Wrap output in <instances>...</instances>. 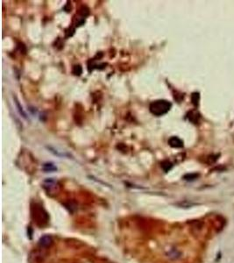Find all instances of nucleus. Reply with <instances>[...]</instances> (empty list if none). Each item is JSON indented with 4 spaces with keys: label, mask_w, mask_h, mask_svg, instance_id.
<instances>
[{
    "label": "nucleus",
    "mask_w": 234,
    "mask_h": 263,
    "mask_svg": "<svg viewBox=\"0 0 234 263\" xmlns=\"http://www.w3.org/2000/svg\"><path fill=\"white\" fill-rule=\"evenodd\" d=\"M199 99H200L199 93L195 92V93L192 94V96H191V101H192V103H193L195 106H197V105H198V103H199Z\"/></svg>",
    "instance_id": "nucleus-7"
},
{
    "label": "nucleus",
    "mask_w": 234,
    "mask_h": 263,
    "mask_svg": "<svg viewBox=\"0 0 234 263\" xmlns=\"http://www.w3.org/2000/svg\"><path fill=\"white\" fill-rule=\"evenodd\" d=\"M168 144L169 146L174 147V148H182L183 147V141L178 138V137H171L169 140H168Z\"/></svg>",
    "instance_id": "nucleus-2"
},
{
    "label": "nucleus",
    "mask_w": 234,
    "mask_h": 263,
    "mask_svg": "<svg viewBox=\"0 0 234 263\" xmlns=\"http://www.w3.org/2000/svg\"><path fill=\"white\" fill-rule=\"evenodd\" d=\"M83 72V69H82V68L80 67V66H75V68H74L73 69V73L75 75H80Z\"/></svg>",
    "instance_id": "nucleus-11"
},
{
    "label": "nucleus",
    "mask_w": 234,
    "mask_h": 263,
    "mask_svg": "<svg viewBox=\"0 0 234 263\" xmlns=\"http://www.w3.org/2000/svg\"><path fill=\"white\" fill-rule=\"evenodd\" d=\"M52 242H53V239L50 235H44L40 239L39 245L42 247H47L52 244Z\"/></svg>",
    "instance_id": "nucleus-3"
},
{
    "label": "nucleus",
    "mask_w": 234,
    "mask_h": 263,
    "mask_svg": "<svg viewBox=\"0 0 234 263\" xmlns=\"http://www.w3.org/2000/svg\"><path fill=\"white\" fill-rule=\"evenodd\" d=\"M170 258H174V259H176V258H179L180 256V253L176 250H172V252L168 254Z\"/></svg>",
    "instance_id": "nucleus-10"
},
{
    "label": "nucleus",
    "mask_w": 234,
    "mask_h": 263,
    "mask_svg": "<svg viewBox=\"0 0 234 263\" xmlns=\"http://www.w3.org/2000/svg\"><path fill=\"white\" fill-rule=\"evenodd\" d=\"M171 103L167 100H156L154 102L151 103L149 110L151 113L154 116L161 117L168 112V111L171 109Z\"/></svg>",
    "instance_id": "nucleus-1"
},
{
    "label": "nucleus",
    "mask_w": 234,
    "mask_h": 263,
    "mask_svg": "<svg viewBox=\"0 0 234 263\" xmlns=\"http://www.w3.org/2000/svg\"><path fill=\"white\" fill-rule=\"evenodd\" d=\"M43 170H44L46 173L54 172V171H56L57 170V168L53 163H45L44 166H43Z\"/></svg>",
    "instance_id": "nucleus-5"
},
{
    "label": "nucleus",
    "mask_w": 234,
    "mask_h": 263,
    "mask_svg": "<svg viewBox=\"0 0 234 263\" xmlns=\"http://www.w3.org/2000/svg\"><path fill=\"white\" fill-rule=\"evenodd\" d=\"M188 117H189V119H190V121H192L193 123L196 124L197 121H198V119H199V117H200V115L196 112H190V113L188 114Z\"/></svg>",
    "instance_id": "nucleus-6"
},
{
    "label": "nucleus",
    "mask_w": 234,
    "mask_h": 263,
    "mask_svg": "<svg viewBox=\"0 0 234 263\" xmlns=\"http://www.w3.org/2000/svg\"><path fill=\"white\" fill-rule=\"evenodd\" d=\"M44 188L48 191H51L53 189L56 188V182L55 180H53L52 178L46 180L44 182Z\"/></svg>",
    "instance_id": "nucleus-4"
},
{
    "label": "nucleus",
    "mask_w": 234,
    "mask_h": 263,
    "mask_svg": "<svg viewBox=\"0 0 234 263\" xmlns=\"http://www.w3.org/2000/svg\"><path fill=\"white\" fill-rule=\"evenodd\" d=\"M15 103H16V106H17V108H18V110L19 113H20V114H21L23 117H25V118H27V114H26V112H24V110H23L22 106H20L19 103H18V101L17 100V98H15Z\"/></svg>",
    "instance_id": "nucleus-9"
},
{
    "label": "nucleus",
    "mask_w": 234,
    "mask_h": 263,
    "mask_svg": "<svg viewBox=\"0 0 234 263\" xmlns=\"http://www.w3.org/2000/svg\"><path fill=\"white\" fill-rule=\"evenodd\" d=\"M172 166H173V165H172V163L168 161H165L161 163V168L164 169V171H165V172H168V170H170V169H171V168H172Z\"/></svg>",
    "instance_id": "nucleus-8"
},
{
    "label": "nucleus",
    "mask_w": 234,
    "mask_h": 263,
    "mask_svg": "<svg viewBox=\"0 0 234 263\" xmlns=\"http://www.w3.org/2000/svg\"><path fill=\"white\" fill-rule=\"evenodd\" d=\"M197 176H198L197 174H188V175H186L184 176V179H186V180H194Z\"/></svg>",
    "instance_id": "nucleus-12"
}]
</instances>
